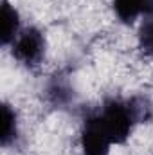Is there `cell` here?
<instances>
[{"label":"cell","mask_w":153,"mask_h":155,"mask_svg":"<svg viewBox=\"0 0 153 155\" xmlns=\"http://www.w3.org/2000/svg\"><path fill=\"white\" fill-rule=\"evenodd\" d=\"M97 116L106 128L115 146L124 144L135 128L142 123H148L153 116L151 103L142 96L132 97H106L97 108Z\"/></svg>","instance_id":"obj_1"},{"label":"cell","mask_w":153,"mask_h":155,"mask_svg":"<svg viewBox=\"0 0 153 155\" xmlns=\"http://www.w3.org/2000/svg\"><path fill=\"white\" fill-rule=\"evenodd\" d=\"M9 51H11V56L22 67L33 71V69H38L45 60L47 38H45L41 29L29 25V27H24L20 31V35L11 43Z\"/></svg>","instance_id":"obj_2"},{"label":"cell","mask_w":153,"mask_h":155,"mask_svg":"<svg viewBox=\"0 0 153 155\" xmlns=\"http://www.w3.org/2000/svg\"><path fill=\"white\" fill-rule=\"evenodd\" d=\"M115 144L112 143L106 128L96 110L88 112L83 117L79 130V148L83 155H110Z\"/></svg>","instance_id":"obj_3"},{"label":"cell","mask_w":153,"mask_h":155,"mask_svg":"<svg viewBox=\"0 0 153 155\" xmlns=\"http://www.w3.org/2000/svg\"><path fill=\"white\" fill-rule=\"evenodd\" d=\"M43 99L50 108H56V110L69 108L76 99V90L69 76L54 74L49 78L43 87Z\"/></svg>","instance_id":"obj_4"},{"label":"cell","mask_w":153,"mask_h":155,"mask_svg":"<svg viewBox=\"0 0 153 155\" xmlns=\"http://www.w3.org/2000/svg\"><path fill=\"white\" fill-rule=\"evenodd\" d=\"M115 18L124 25H133L153 11V0H110Z\"/></svg>","instance_id":"obj_5"},{"label":"cell","mask_w":153,"mask_h":155,"mask_svg":"<svg viewBox=\"0 0 153 155\" xmlns=\"http://www.w3.org/2000/svg\"><path fill=\"white\" fill-rule=\"evenodd\" d=\"M22 18L18 9L9 2V0H2V11H0V43L2 47H11V43L15 38L20 35L22 31Z\"/></svg>","instance_id":"obj_6"},{"label":"cell","mask_w":153,"mask_h":155,"mask_svg":"<svg viewBox=\"0 0 153 155\" xmlns=\"http://www.w3.org/2000/svg\"><path fill=\"white\" fill-rule=\"evenodd\" d=\"M20 139V117L13 105L4 103L2 105V135L0 144L2 148H11Z\"/></svg>","instance_id":"obj_7"},{"label":"cell","mask_w":153,"mask_h":155,"mask_svg":"<svg viewBox=\"0 0 153 155\" xmlns=\"http://www.w3.org/2000/svg\"><path fill=\"white\" fill-rule=\"evenodd\" d=\"M137 49L144 58L153 60V11L139 20Z\"/></svg>","instance_id":"obj_8"}]
</instances>
